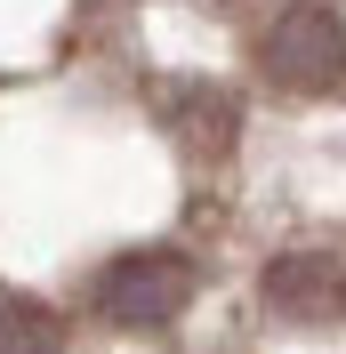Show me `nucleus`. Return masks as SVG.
Masks as SVG:
<instances>
[{
    "instance_id": "f257e3e1",
    "label": "nucleus",
    "mask_w": 346,
    "mask_h": 354,
    "mask_svg": "<svg viewBox=\"0 0 346 354\" xmlns=\"http://www.w3.org/2000/svg\"><path fill=\"white\" fill-rule=\"evenodd\" d=\"M258 65L274 88H298V97H330L346 88V8L330 0H290L258 41Z\"/></svg>"
},
{
    "instance_id": "f03ea898",
    "label": "nucleus",
    "mask_w": 346,
    "mask_h": 354,
    "mask_svg": "<svg viewBox=\"0 0 346 354\" xmlns=\"http://www.w3.org/2000/svg\"><path fill=\"white\" fill-rule=\"evenodd\" d=\"M185 298H194V258L177 250H129L97 274V314L121 330H161L185 314Z\"/></svg>"
},
{
    "instance_id": "7ed1b4c3",
    "label": "nucleus",
    "mask_w": 346,
    "mask_h": 354,
    "mask_svg": "<svg viewBox=\"0 0 346 354\" xmlns=\"http://www.w3.org/2000/svg\"><path fill=\"white\" fill-rule=\"evenodd\" d=\"M266 306L282 322H346V258H330V250H282L266 266Z\"/></svg>"
},
{
    "instance_id": "20e7f679",
    "label": "nucleus",
    "mask_w": 346,
    "mask_h": 354,
    "mask_svg": "<svg viewBox=\"0 0 346 354\" xmlns=\"http://www.w3.org/2000/svg\"><path fill=\"white\" fill-rule=\"evenodd\" d=\"M170 121H177V137H185V145H194V153H226V145H234V97H226V88H210V81H185L170 97Z\"/></svg>"
},
{
    "instance_id": "39448f33",
    "label": "nucleus",
    "mask_w": 346,
    "mask_h": 354,
    "mask_svg": "<svg viewBox=\"0 0 346 354\" xmlns=\"http://www.w3.org/2000/svg\"><path fill=\"white\" fill-rule=\"evenodd\" d=\"M57 346H65V322L41 298H0V354H57Z\"/></svg>"
}]
</instances>
